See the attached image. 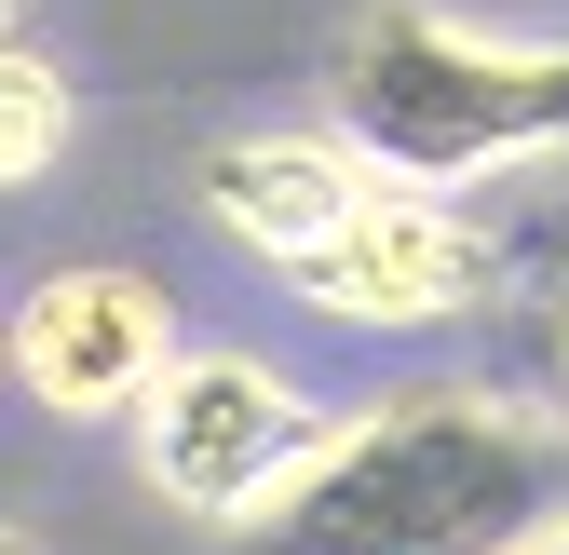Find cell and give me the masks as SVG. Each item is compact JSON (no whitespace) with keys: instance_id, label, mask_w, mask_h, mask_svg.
Segmentation results:
<instances>
[{"instance_id":"7c38bea8","label":"cell","mask_w":569,"mask_h":555,"mask_svg":"<svg viewBox=\"0 0 569 555\" xmlns=\"http://www.w3.org/2000/svg\"><path fill=\"white\" fill-rule=\"evenodd\" d=\"M542 555H569V528H556V542H542Z\"/></svg>"},{"instance_id":"5b68a950","label":"cell","mask_w":569,"mask_h":555,"mask_svg":"<svg viewBox=\"0 0 569 555\" xmlns=\"http://www.w3.org/2000/svg\"><path fill=\"white\" fill-rule=\"evenodd\" d=\"M0 339H14V380L54 406V421H136L150 380L190 353V339H177V299L150 285V271H122V258L41 271V285L0 312Z\"/></svg>"},{"instance_id":"8fae6325","label":"cell","mask_w":569,"mask_h":555,"mask_svg":"<svg viewBox=\"0 0 569 555\" xmlns=\"http://www.w3.org/2000/svg\"><path fill=\"white\" fill-rule=\"evenodd\" d=\"M0 41H14V0H0Z\"/></svg>"},{"instance_id":"8992f818","label":"cell","mask_w":569,"mask_h":555,"mask_svg":"<svg viewBox=\"0 0 569 555\" xmlns=\"http://www.w3.org/2000/svg\"><path fill=\"white\" fill-rule=\"evenodd\" d=\"M190 203H203V231H218L231 258H258L284 285L312 244H339L380 203V176L352 163L339 135H218V150L190 163Z\"/></svg>"},{"instance_id":"30bf717a","label":"cell","mask_w":569,"mask_h":555,"mask_svg":"<svg viewBox=\"0 0 569 555\" xmlns=\"http://www.w3.org/2000/svg\"><path fill=\"white\" fill-rule=\"evenodd\" d=\"M0 380H14V339H0Z\"/></svg>"},{"instance_id":"3957f363","label":"cell","mask_w":569,"mask_h":555,"mask_svg":"<svg viewBox=\"0 0 569 555\" xmlns=\"http://www.w3.org/2000/svg\"><path fill=\"white\" fill-rule=\"evenodd\" d=\"M326 434L339 421L271 353H244V339H190V353L150 380V406H136V474H150V502H177L203 528H258L312 474Z\"/></svg>"},{"instance_id":"9c48e42d","label":"cell","mask_w":569,"mask_h":555,"mask_svg":"<svg viewBox=\"0 0 569 555\" xmlns=\"http://www.w3.org/2000/svg\"><path fill=\"white\" fill-rule=\"evenodd\" d=\"M0 555H28V528H14V515H0Z\"/></svg>"},{"instance_id":"52a82bcc","label":"cell","mask_w":569,"mask_h":555,"mask_svg":"<svg viewBox=\"0 0 569 555\" xmlns=\"http://www.w3.org/2000/svg\"><path fill=\"white\" fill-rule=\"evenodd\" d=\"M502 299H529V353H542V406L569 421V176L529 190V218L502 231Z\"/></svg>"},{"instance_id":"ba28073f","label":"cell","mask_w":569,"mask_h":555,"mask_svg":"<svg viewBox=\"0 0 569 555\" xmlns=\"http://www.w3.org/2000/svg\"><path fill=\"white\" fill-rule=\"evenodd\" d=\"M68 122H82V95H68V68L41 41H0V190H28L68 163Z\"/></svg>"},{"instance_id":"7a4b0ae2","label":"cell","mask_w":569,"mask_h":555,"mask_svg":"<svg viewBox=\"0 0 569 555\" xmlns=\"http://www.w3.org/2000/svg\"><path fill=\"white\" fill-rule=\"evenodd\" d=\"M326 135L380 190H502L569 176V41L475 28L448 0H367L326 54Z\"/></svg>"},{"instance_id":"6da1fadb","label":"cell","mask_w":569,"mask_h":555,"mask_svg":"<svg viewBox=\"0 0 569 555\" xmlns=\"http://www.w3.org/2000/svg\"><path fill=\"white\" fill-rule=\"evenodd\" d=\"M569 528V421L542 393L488 380H420L380 393L312 447L231 555H542Z\"/></svg>"},{"instance_id":"277c9868","label":"cell","mask_w":569,"mask_h":555,"mask_svg":"<svg viewBox=\"0 0 569 555\" xmlns=\"http://www.w3.org/2000/svg\"><path fill=\"white\" fill-rule=\"evenodd\" d=\"M284 299H312L326 325H380V339H420V325H475L502 299V231L461 218L435 190H380L339 244H312L284 271Z\"/></svg>"}]
</instances>
